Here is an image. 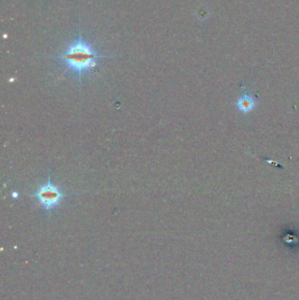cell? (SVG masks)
Wrapping results in <instances>:
<instances>
[{"instance_id":"obj_2","label":"cell","mask_w":299,"mask_h":300,"mask_svg":"<svg viewBox=\"0 0 299 300\" xmlns=\"http://www.w3.org/2000/svg\"><path fill=\"white\" fill-rule=\"evenodd\" d=\"M37 199L38 205L45 211H50L61 205L63 198L70 197L65 194L60 188L52 182L50 173L48 174L47 183L38 188L36 192L31 195Z\"/></svg>"},{"instance_id":"obj_1","label":"cell","mask_w":299,"mask_h":300,"mask_svg":"<svg viewBox=\"0 0 299 300\" xmlns=\"http://www.w3.org/2000/svg\"><path fill=\"white\" fill-rule=\"evenodd\" d=\"M107 56L99 54L92 44L87 43L83 39L79 29L78 37L68 45L64 51L51 58L61 61L65 67L66 71H70L78 78L81 85L82 76L89 73L98 66V61L101 58H108Z\"/></svg>"},{"instance_id":"obj_3","label":"cell","mask_w":299,"mask_h":300,"mask_svg":"<svg viewBox=\"0 0 299 300\" xmlns=\"http://www.w3.org/2000/svg\"><path fill=\"white\" fill-rule=\"evenodd\" d=\"M235 105L240 113L247 114L250 113L254 110V108L256 106L257 101L254 96H253L251 94L245 93L239 98Z\"/></svg>"}]
</instances>
